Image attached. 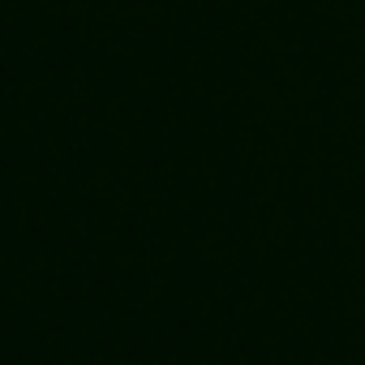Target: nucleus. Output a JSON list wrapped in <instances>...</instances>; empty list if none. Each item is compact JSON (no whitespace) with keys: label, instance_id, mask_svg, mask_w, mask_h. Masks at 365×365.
I'll list each match as a JSON object with an SVG mask.
<instances>
[]
</instances>
